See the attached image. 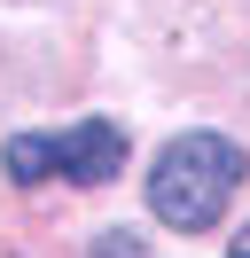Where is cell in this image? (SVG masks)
I'll use <instances>...</instances> for the list:
<instances>
[{"instance_id":"cell-2","label":"cell","mask_w":250,"mask_h":258,"mask_svg":"<svg viewBox=\"0 0 250 258\" xmlns=\"http://www.w3.org/2000/svg\"><path fill=\"white\" fill-rule=\"evenodd\" d=\"M0 164H8V180H24V188H39V180L102 188L125 164V125L117 117H78V125H55V133H16V141L0 149Z\"/></svg>"},{"instance_id":"cell-3","label":"cell","mask_w":250,"mask_h":258,"mask_svg":"<svg viewBox=\"0 0 250 258\" xmlns=\"http://www.w3.org/2000/svg\"><path fill=\"white\" fill-rule=\"evenodd\" d=\"M94 258H149V250H141V235H125V227H109V235L94 242Z\"/></svg>"},{"instance_id":"cell-5","label":"cell","mask_w":250,"mask_h":258,"mask_svg":"<svg viewBox=\"0 0 250 258\" xmlns=\"http://www.w3.org/2000/svg\"><path fill=\"white\" fill-rule=\"evenodd\" d=\"M0 258H8V250H0Z\"/></svg>"},{"instance_id":"cell-1","label":"cell","mask_w":250,"mask_h":258,"mask_svg":"<svg viewBox=\"0 0 250 258\" xmlns=\"http://www.w3.org/2000/svg\"><path fill=\"white\" fill-rule=\"evenodd\" d=\"M234 180H242V149L227 133H180L149 172V211L180 235H203L234 204Z\"/></svg>"},{"instance_id":"cell-4","label":"cell","mask_w":250,"mask_h":258,"mask_svg":"<svg viewBox=\"0 0 250 258\" xmlns=\"http://www.w3.org/2000/svg\"><path fill=\"white\" fill-rule=\"evenodd\" d=\"M234 258H250V227H242V235H234Z\"/></svg>"}]
</instances>
